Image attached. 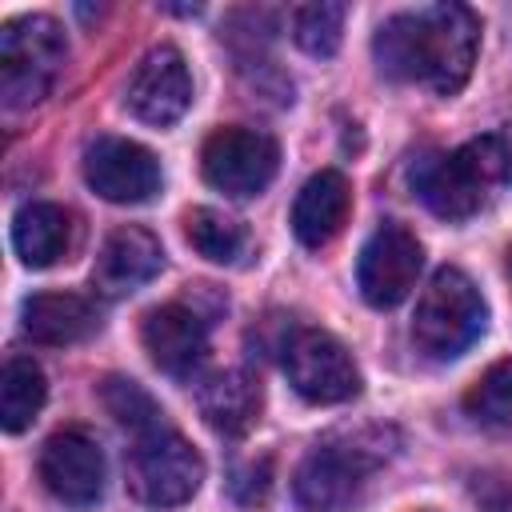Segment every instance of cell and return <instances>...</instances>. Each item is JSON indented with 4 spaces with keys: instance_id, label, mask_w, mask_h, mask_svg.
<instances>
[{
    "instance_id": "cell-1",
    "label": "cell",
    "mask_w": 512,
    "mask_h": 512,
    "mask_svg": "<svg viewBox=\"0 0 512 512\" xmlns=\"http://www.w3.org/2000/svg\"><path fill=\"white\" fill-rule=\"evenodd\" d=\"M480 20L464 4H428L388 16L372 36V56L388 80L424 84L436 96H456L476 64Z\"/></svg>"
},
{
    "instance_id": "cell-2",
    "label": "cell",
    "mask_w": 512,
    "mask_h": 512,
    "mask_svg": "<svg viewBox=\"0 0 512 512\" xmlns=\"http://www.w3.org/2000/svg\"><path fill=\"white\" fill-rule=\"evenodd\" d=\"M416 196L440 220H468L496 188H512V124L460 144L448 156H428L412 168Z\"/></svg>"
},
{
    "instance_id": "cell-3",
    "label": "cell",
    "mask_w": 512,
    "mask_h": 512,
    "mask_svg": "<svg viewBox=\"0 0 512 512\" xmlns=\"http://www.w3.org/2000/svg\"><path fill=\"white\" fill-rule=\"evenodd\" d=\"M488 328V304L460 268H436L412 312V344L420 356L444 364L464 356Z\"/></svg>"
},
{
    "instance_id": "cell-4",
    "label": "cell",
    "mask_w": 512,
    "mask_h": 512,
    "mask_svg": "<svg viewBox=\"0 0 512 512\" xmlns=\"http://www.w3.org/2000/svg\"><path fill=\"white\" fill-rule=\"evenodd\" d=\"M64 60H68V40L52 16L32 12L20 20H8L0 32V100H4V108L20 112V108L40 104L52 92Z\"/></svg>"
},
{
    "instance_id": "cell-5",
    "label": "cell",
    "mask_w": 512,
    "mask_h": 512,
    "mask_svg": "<svg viewBox=\"0 0 512 512\" xmlns=\"http://www.w3.org/2000/svg\"><path fill=\"white\" fill-rule=\"evenodd\" d=\"M388 456L384 432H352L348 440H328L316 444L292 480L296 500L308 512H340L356 500L364 476Z\"/></svg>"
},
{
    "instance_id": "cell-6",
    "label": "cell",
    "mask_w": 512,
    "mask_h": 512,
    "mask_svg": "<svg viewBox=\"0 0 512 512\" xmlns=\"http://www.w3.org/2000/svg\"><path fill=\"white\" fill-rule=\"evenodd\" d=\"M204 460L172 428L136 440L128 456V492L148 508H176L200 492Z\"/></svg>"
},
{
    "instance_id": "cell-7",
    "label": "cell",
    "mask_w": 512,
    "mask_h": 512,
    "mask_svg": "<svg viewBox=\"0 0 512 512\" xmlns=\"http://www.w3.org/2000/svg\"><path fill=\"white\" fill-rule=\"evenodd\" d=\"M280 168V148L268 132L260 128H244V124H224L204 140L200 152V172L204 180L224 192V196H256L272 184Z\"/></svg>"
},
{
    "instance_id": "cell-8",
    "label": "cell",
    "mask_w": 512,
    "mask_h": 512,
    "mask_svg": "<svg viewBox=\"0 0 512 512\" xmlns=\"http://www.w3.org/2000/svg\"><path fill=\"white\" fill-rule=\"evenodd\" d=\"M284 372L308 404H344L360 392V368L352 352L324 328H296L288 336Z\"/></svg>"
},
{
    "instance_id": "cell-9",
    "label": "cell",
    "mask_w": 512,
    "mask_h": 512,
    "mask_svg": "<svg viewBox=\"0 0 512 512\" xmlns=\"http://www.w3.org/2000/svg\"><path fill=\"white\" fill-rule=\"evenodd\" d=\"M420 268H424V248L420 240L396 224V220H384L360 248V260H356V288L360 296L372 304V308H396L400 300L412 296L416 280H420Z\"/></svg>"
},
{
    "instance_id": "cell-10",
    "label": "cell",
    "mask_w": 512,
    "mask_h": 512,
    "mask_svg": "<svg viewBox=\"0 0 512 512\" xmlns=\"http://www.w3.org/2000/svg\"><path fill=\"white\" fill-rule=\"evenodd\" d=\"M36 468H40L44 488L68 508H92L104 496V480H108L104 448L84 428L52 432L44 440V448H40V464Z\"/></svg>"
},
{
    "instance_id": "cell-11",
    "label": "cell",
    "mask_w": 512,
    "mask_h": 512,
    "mask_svg": "<svg viewBox=\"0 0 512 512\" xmlns=\"http://www.w3.org/2000/svg\"><path fill=\"white\" fill-rule=\"evenodd\" d=\"M192 104V72L172 44H156L140 56V64L128 76L124 108L152 128H172Z\"/></svg>"
},
{
    "instance_id": "cell-12",
    "label": "cell",
    "mask_w": 512,
    "mask_h": 512,
    "mask_svg": "<svg viewBox=\"0 0 512 512\" xmlns=\"http://www.w3.org/2000/svg\"><path fill=\"white\" fill-rule=\"evenodd\" d=\"M84 180L108 204H144L160 192V160L128 136H96L84 148Z\"/></svg>"
},
{
    "instance_id": "cell-13",
    "label": "cell",
    "mask_w": 512,
    "mask_h": 512,
    "mask_svg": "<svg viewBox=\"0 0 512 512\" xmlns=\"http://www.w3.org/2000/svg\"><path fill=\"white\" fill-rule=\"evenodd\" d=\"M140 344L160 372L184 380L196 372V364L208 352V320L200 308H192L184 300L156 304L140 320Z\"/></svg>"
},
{
    "instance_id": "cell-14",
    "label": "cell",
    "mask_w": 512,
    "mask_h": 512,
    "mask_svg": "<svg viewBox=\"0 0 512 512\" xmlns=\"http://www.w3.org/2000/svg\"><path fill=\"white\" fill-rule=\"evenodd\" d=\"M164 268V248L148 228L124 224L116 232H108V240L100 244V256L92 264V288L108 300L128 296L136 288H144L156 272Z\"/></svg>"
},
{
    "instance_id": "cell-15",
    "label": "cell",
    "mask_w": 512,
    "mask_h": 512,
    "mask_svg": "<svg viewBox=\"0 0 512 512\" xmlns=\"http://www.w3.org/2000/svg\"><path fill=\"white\" fill-rule=\"evenodd\" d=\"M352 212V184L336 168H320L304 180L292 204V232L304 248H324L340 236Z\"/></svg>"
},
{
    "instance_id": "cell-16",
    "label": "cell",
    "mask_w": 512,
    "mask_h": 512,
    "mask_svg": "<svg viewBox=\"0 0 512 512\" xmlns=\"http://www.w3.org/2000/svg\"><path fill=\"white\" fill-rule=\"evenodd\" d=\"M196 408L204 424L220 436H244L260 420V384L244 368H220L200 380Z\"/></svg>"
},
{
    "instance_id": "cell-17",
    "label": "cell",
    "mask_w": 512,
    "mask_h": 512,
    "mask_svg": "<svg viewBox=\"0 0 512 512\" xmlns=\"http://www.w3.org/2000/svg\"><path fill=\"white\" fill-rule=\"evenodd\" d=\"M20 320H24V332L36 344L64 348V344H76L88 332H96L100 312L80 292H32L20 304Z\"/></svg>"
},
{
    "instance_id": "cell-18",
    "label": "cell",
    "mask_w": 512,
    "mask_h": 512,
    "mask_svg": "<svg viewBox=\"0 0 512 512\" xmlns=\"http://www.w3.org/2000/svg\"><path fill=\"white\" fill-rule=\"evenodd\" d=\"M72 244V216L52 200H32L12 216V248L24 268H52Z\"/></svg>"
},
{
    "instance_id": "cell-19",
    "label": "cell",
    "mask_w": 512,
    "mask_h": 512,
    "mask_svg": "<svg viewBox=\"0 0 512 512\" xmlns=\"http://www.w3.org/2000/svg\"><path fill=\"white\" fill-rule=\"evenodd\" d=\"M48 400V380L32 356H12L0 372V428L8 436L24 432Z\"/></svg>"
},
{
    "instance_id": "cell-20",
    "label": "cell",
    "mask_w": 512,
    "mask_h": 512,
    "mask_svg": "<svg viewBox=\"0 0 512 512\" xmlns=\"http://www.w3.org/2000/svg\"><path fill=\"white\" fill-rule=\"evenodd\" d=\"M184 240L212 264H232L244 252V228L220 208H188L184 212Z\"/></svg>"
},
{
    "instance_id": "cell-21",
    "label": "cell",
    "mask_w": 512,
    "mask_h": 512,
    "mask_svg": "<svg viewBox=\"0 0 512 512\" xmlns=\"http://www.w3.org/2000/svg\"><path fill=\"white\" fill-rule=\"evenodd\" d=\"M100 400L104 408L116 416L120 428H128L136 440L152 436V432H164V412L160 404L136 384V380H124V376H108L100 384Z\"/></svg>"
},
{
    "instance_id": "cell-22",
    "label": "cell",
    "mask_w": 512,
    "mask_h": 512,
    "mask_svg": "<svg viewBox=\"0 0 512 512\" xmlns=\"http://www.w3.org/2000/svg\"><path fill=\"white\" fill-rule=\"evenodd\" d=\"M344 16L348 8L344 4H300L292 8V40L300 52L324 60V56H336L340 40H344Z\"/></svg>"
},
{
    "instance_id": "cell-23",
    "label": "cell",
    "mask_w": 512,
    "mask_h": 512,
    "mask_svg": "<svg viewBox=\"0 0 512 512\" xmlns=\"http://www.w3.org/2000/svg\"><path fill=\"white\" fill-rule=\"evenodd\" d=\"M464 408L476 424H508L512 420V356L496 360L464 396Z\"/></svg>"
},
{
    "instance_id": "cell-24",
    "label": "cell",
    "mask_w": 512,
    "mask_h": 512,
    "mask_svg": "<svg viewBox=\"0 0 512 512\" xmlns=\"http://www.w3.org/2000/svg\"><path fill=\"white\" fill-rule=\"evenodd\" d=\"M508 276H512V252H508Z\"/></svg>"
}]
</instances>
